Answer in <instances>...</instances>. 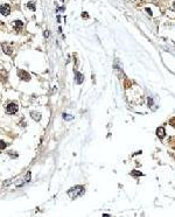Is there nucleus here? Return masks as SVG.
<instances>
[{
	"label": "nucleus",
	"mask_w": 175,
	"mask_h": 217,
	"mask_svg": "<svg viewBox=\"0 0 175 217\" xmlns=\"http://www.w3.org/2000/svg\"><path fill=\"white\" fill-rule=\"evenodd\" d=\"M83 82V75L81 72H76V83L77 84H81Z\"/></svg>",
	"instance_id": "obj_8"
},
{
	"label": "nucleus",
	"mask_w": 175,
	"mask_h": 217,
	"mask_svg": "<svg viewBox=\"0 0 175 217\" xmlns=\"http://www.w3.org/2000/svg\"><path fill=\"white\" fill-rule=\"evenodd\" d=\"M131 174H132L133 176H138V175H142L141 173H140V172H138V171H133V172H132V173H131Z\"/></svg>",
	"instance_id": "obj_11"
},
{
	"label": "nucleus",
	"mask_w": 175,
	"mask_h": 217,
	"mask_svg": "<svg viewBox=\"0 0 175 217\" xmlns=\"http://www.w3.org/2000/svg\"><path fill=\"white\" fill-rule=\"evenodd\" d=\"M172 8H173V9L175 11V0L173 1V4H172Z\"/></svg>",
	"instance_id": "obj_14"
},
{
	"label": "nucleus",
	"mask_w": 175,
	"mask_h": 217,
	"mask_svg": "<svg viewBox=\"0 0 175 217\" xmlns=\"http://www.w3.org/2000/svg\"><path fill=\"white\" fill-rule=\"evenodd\" d=\"M165 134H166V132H165V128L163 127H159L158 130H156V135L159 137V138H163L165 137Z\"/></svg>",
	"instance_id": "obj_6"
},
{
	"label": "nucleus",
	"mask_w": 175,
	"mask_h": 217,
	"mask_svg": "<svg viewBox=\"0 0 175 217\" xmlns=\"http://www.w3.org/2000/svg\"><path fill=\"white\" fill-rule=\"evenodd\" d=\"M32 11H35V5H34V2H28V5H27Z\"/></svg>",
	"instance_id": "obj_10"
},
{
	"label": "nucleus",
	"mask_w": 175,
	"mask_h": 217,
	"mask_svg": "<svg viewBox=\"0 0 175 217\" xmlns=\"http://www.w3.org/2000/svg\"><path fill=\"white\" fill-rule=\"evenodd\" d=\"M18 110H19L18 104L14 103V102H9V103L6 105V112L8 113V114H15V113L18 112Z\"/></svg>",
	"instance_id": "obj_2"
},
{
	"label": "nucleus",
	"mask_w": 175,
	"mask_h": 217,
	"mask_svg": "<svg viewBox=\"0 0 175 217\" xmlns=\"http://www.w3.org/2000/svg\"><path fill=\"white\" fill-rule=\"evenodd\" d=\"M84 191H85V189H84L83 186H76V187H73V188H70V189L68 190V195L73 198V200H75V198L82 196V195L84 194Z\"/></svg>",
	"instance_id": "obj_1"
},
{
	"label": "nucleus",
	"mask_w": 175,
	"mask_h": 217,
	"mask_svg": "<svg viewBox=\"0 0 175 217\" xmlns=\"http://www.w3.org/2000/svg\"><path fill=\"white\" fill-rule=\"evenodd\" d=\"M0 13L2 14V15H5V16H7L8 14L11 13V7L8 6V5H6V4H2V5L0 6Z\"/></svg>",
	"instance_id": "obj_3"
},
{
	"label": "nucleus",
	"mask_w": 175,
	"mask_h": 217,
	"mask_svg": "<svg viewBox=\"0 0 175 217\" xmlns=\"http://www.w3.org/2000/svg\"><path fill=\"white\" fill-rule=\"evenodd\" d=\"M18 76H19V78L23 79V81H29L30 79V75L26 72L25 70H18Z\"/></svg>",
	"instance_id": "obj_4"
},
{
	"label": "nucleus",
	"mask_w": 175,
	"mask_h": 217,
	"mask_svg": "<svg viewBox=\"0 0 175 217\" xmlns=\"http://www.w3.org/2000/svg\"><path fill=\"white\" fill-rule=\"evenodd\" d=\"M30 114H32V117H33L34 120H37V121H39V120L41 119V114H40V113H37V112H34L33 111Z\"/></svg>",
	"instance_id": "obj_9"
},
{
	"label": "nucleus",
	"mask_w": 175,
	"mask_h": 217,
	"mask_svg": "<svg viewBox=\"0 0 175 217\" xmlns=\"http://www.w3.org/2000/svg\"><path fill=\"white\" fill-rule=\"evenodd\" d=\"M5 147H6V144H5V141L0 140V150H4Z\"/></svg>",
	"instance_id": "obj_12"
},
{
	"label": "nucleus",
	"mask_w": 175,
	"mask_h": 217,
	"mask_svg": "<svg viewBox=\"0 0 175 217\" xmlns=\"http://www.w3.org/2000/svg\"><path fill=\"white\" fill-rule=\"evenodd\" d=\"M1 25H2V21H1V20H0V26H1Z\"/></svg>",
	"instance_id": "obj_15"
},
{
	"label": "nucleus",
	"mask_w": 175,
	"mask_h": 217,
	"mask_svg": "<svg viewBox=\"0 0 175 217\" xmlns=\"http://www.w3.org/2000/svg\"><path fill=\"white\" fill-rule=\"evenodd\" d=\"M12 27H13L15 30H21L22 29V27H23V22L21 21V20H15V21H13L12 22Z\"/></svg>",
	"instance_id": "obj_5"
},
{
	"label": "nucleus",
	"mask_w": 175,
	"mask_h": 217,
	"mask_svg": "<svg viewBox=\"0 0 175 217\" xmlns=\"http://www.w3.org/2000/svg\"><path fill=\"white\" fill-rule=\"evenodd\" d=\"M82 18H85V19H88V18H89V15L87 14V12H84V13L82 14Z\"/></svg>",
	"instance_id": "obj_13"
},
{
	"label": "nucleus",
	"mask_w": 175,
	"mask_h": 217,
	"mask_svg": "<svg viewBox=\"0 0 175 217\" xmlns=\"http://www.w3.org/2000/svg\"><path fill=\"white\" fill-rule=\"evenodd\" d=\"M2 49H4V53L7 54V55H11V54H12V48L8 47L7 43H4V45H2Z\"/></svg>",
	"instance_id": "obj_7"
}]
</instances>
